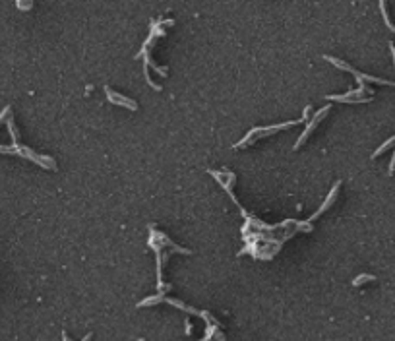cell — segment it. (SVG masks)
<instances>
[{"label": "cell", "mask_w": 395, "mask_h": 341, "mask_svg": "<svg viewBox=\"0 0 395 341\" xmlns=\"http://www.w3.org/2000/svg\"><path fill=\"white\" fill-rule=\"evenodd\" d=\"M374 279V276H360L358 279H354V285H360L364 283V281H372Z\"/></svg>", "instance_id": "obj_1"}]
</instances>
